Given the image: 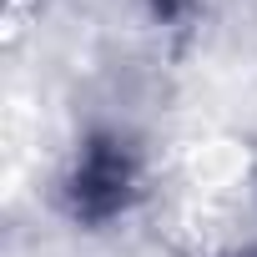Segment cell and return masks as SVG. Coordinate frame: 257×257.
Returning <instances> with one entry per match:
<instances>
[{
  "label": "cell",
  "instance_id": "6da1fadb",
  "mask_svg": "<svg viewBox=\"0 0 257 257\" xmlns=\"http://www.w3.org/2000/svg\"><path fill=\"white\" fill-rule=\"evenodd\" d=\"M142 197V157L137 147L116 137V132H91L61 182V202L76 222L101 227L111 217H121Z\"/></svg>",
  "mask_w": 257,
  "mask_h": 257
}]
</instances>
